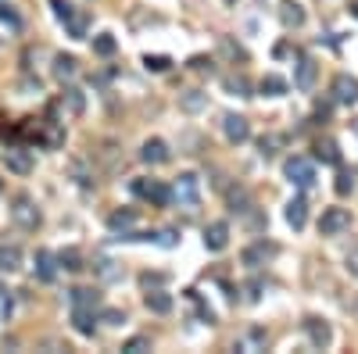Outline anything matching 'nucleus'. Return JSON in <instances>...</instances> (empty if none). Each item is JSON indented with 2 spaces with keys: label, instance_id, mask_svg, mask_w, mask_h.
<instances>
[{
  "label": "nucleus",
  "instance_id": "nucleus-1",
  "mask_svg": "<svg viewBox=\"0 0 358 354\" xmlns=\"http://www.w3.org/2000/svg\"><path fill=\"white\" fill-rule=\"evenodd\" d=\"M133 193H136V197H144V201H151L154 207H168V204L176 201L172 186H165L162 179H136L133 183Z\"/></svg>",
  "mask_w": 358,
  "mask_h": 354
},
{
  "label": "nucleus",
  "instance_id": "nucleus-2",
  "mask_svg": "<svg viewBox=\"0 0 358 354\" xmlns=\"http://www.w3.org/2000/svg\"><path fill=\"white\" fill-rule=\"evenodd\" d=\"M172 193H176V204L186 207V212L201 207V179H197L194 172H183L179 179H176V186H172Z\"/></svg>",
  "mask_w": 358,
  "mask_h": 354
},
{
  "label": "nucleus",
  "instance_id": "nucleus-3",
  "mask_svg": "<svg viewBox=\"0 0 358 354\" xmlns=\"http://www.w3.org/2000/svg\"><path fill=\"white\" fill-rule=\"evenodd\" d=\"M283 175L298 186V190H312L316 186V165L308 157H287L283 165Z\"/></svg>",
  "mask_w": 358,
  "mask_h": 354
},
{
  "label": "nucleus",
  "instance_id": "nucleus-4",
  "mask_svg": "<svg viewBox=\"0 0 358 354\" xmlns=\"http://www.w3.org/2000/svg\"><path fill=\"white\" fill-rule=\"evenodd\" d=\"M11 218H14V225H22V229H36V225H40L36 201L29 197V193H18V197L11 201Z\"/></svg>",
  "mask_w": 358,
  "mask_h": 354
},
{
  "label": "nucleus",
  "instance_id": "nucleus-5",
  "mask_svg": "<svg viewBox=\"0 0 358 354\" xmlns=\"http://www.w3.org/2000/svg\"><path fill=\"white\" fill-rule=\"evenodd\" d=\"M351 229V215L344 212V207H326L322 218H319V233L322 236H340Z\"/></svg>",
  "mask_w": 358,
  "mask_h": 354
},
{
  "label": "nucleus",
  "instance_id": "nucleus-6",
  "mask_svg": "<svg viewBox=\"0 0 358 354\" xmlns=\"http://www.w3.org/2000/svg\"><path fill=\"white\" fill-rule=\"evenodd\" d=\"M316 75H319L316 61L308 58V54H301L298 64H294V86H298L301 93H312V90H316Z\"/></svg>",
  "mask_w": 358,
  "mask_h": 354
},
{
  "label": "nucleus",
  "instance_id": "nucleus-7",
  "mask_svg": "<svg viewBox=\"0 0 358 354\" xmlns=\"http://www.w3.org/2000/svg\"><path fill=\"white\" fill-rule=\"evenodd\" d=\"M168 157H172V151H168V143L158 136L140 147V161H144V165H168Z\"/></svg>",
  "mask_w": 358,
  "mask_h": 354
},
{
  "label": "nucleus",
  "instance_id": "nucleus-8",
  "mask_svg": "<svg viewBox=\"0 0 358 354\" xmlns=\"http://www.w3.org/2000/svg\"><path fill=\"white\" fill-rule=\"evenodd\" d=\"M57 254H51V251H36V257H33V272H36V279L40 283H54L57 279Z\"/></svg>",
  "mask_w": 358,
  "mask_h": 354
},
{
  "label": "nucleus",
  "instance_id": "nucleus-9",
  "mask_svg": "<svg viewBox=\"0 0 358 354\" xmlns=\"http://www.w3.org/2000/svg\"><path fill=\"white\" fill-rule=\"evenodd\" d=\"M222 133L229 143H247L251 140V122H247L244 115H226L222 118Z\"/></svg>",
  "mask_w": 358,
  "mask_h": 354
},
{
  "label": "nucleus",
  "instance_id": "nucleus-10",
  "mask_svg": "<svg viewBox=\"0 0 358 354\" xmlns=\"http://www.w3.org/2000/svg\"><path fill=\"white\" fill-rule=\"evenodd\" d=\"M333 101L337 104H358V79L355 75H344L340 72L333 79Z\"/></svg>",
  "mask_w": 358,
  "mask_h": 354
},
{
  "label": "nucleus",
  "instance_id": "nucleus-11",
  "mask_svg": "<svg viewBox=\"0 0 358 354\" xmlns=\"http://www.w3.org/2000/svg\"><path fill=\"white\" fill-rule=\"evenodd\" d=\"M4 165H8V172H14V175H29V172H33V154L22 151V147H8V151H4Z\"/></svg>",
  "mask_w": 358,
  "mask_h": 354
},
{
  "label": "nucleus",
  "instance_id": "nucleus-12",
  "mask_svg": "<svg viewBox=\"0 0 358 354\" xmlns=\"http://www.w3.org/2000/svg\"><path fill=\"white\" fill-rule=\"evenodd\" d=\"M205 247H208L212 254H219V251L229 247V225H226V222H212V225H208V229H205Z\"/></svg>",
  "mask_w": 358,
  "mask_h": 354
},
{
  "label": "nucleus",
  "instance_id": "nucleus-13",
  "mask_svg": "<svg viewBox=\"0 0 358 354\" xmlns=\"http://www.w3.org/2000/svg\"><path fill=\"white\" fill-rule=\"evenodd\" d=\"M305 333L316 347H330V340H333V329L326 326L322 318H305Z\"/></svg>",
  "mask_w": 358,
  "mask_h": 354
},
{
  "label": "nucleus",
  "instance_id": "nucleus-14",
  "mask_svg": "<svg viewBox=\"0 0 358 354\" xmlns=\"http://www.w3.org/2000/svg\"><path fill=\"white\" fill-rule=\"evenodd\" d=\"M272 254H276V247H272V244H266V240H261V244H251V247H247V251H244L240 257H244V265H247V268H258V265H266Z\"/></svg>",
  "mask_w": 358,
  "mask_h": 354
},
{
  "label": "nucleus",
  "instance_id": "nucleus-15",
  "mask_svg": "<svg viewBox=\"0 0 358 354\" xmlns=\"http://www.w3.org/2000/svg\"><path fill=\"white\" fill-rule=\"evenodd\" d=\"M72 326L79 336H93L97 329V322H93V308H79V304H72Z\"/></svg>",
  "mask_w": 358,
  "mask_h": 354
},
{
  "label": "nucleus",
  "instance_id": "nucleus-16",
  "mask_svg": "<svg viewBox=\"0 0 358 354\" xmlns=\"http://www.w3.org/2000/svg\"><path fill=\"white\" fill-rule=\"evenodd\" d=\"M287 225L290 229H305V222H308V201L305 197H294L290 204H287Z\"/></svg>",
  "mask_w": 358,
  "mask_h": 354
},
{
  "label": "nucleus",
  "instance_id": "nucleus-17",
  "mask_svg": "<svg viewBox=\"0 0 358 354\" xmlns=\"http://www.w3.org/2000/svg\"><path fill=\"white\" fill-rule=\"evenodd\" d=\"M22 268V251L14 244H0V272H18Z\"/></svg>",
  "mask_w": 358,
  "mask_h": 354
},
{
  "label": "nucleus",
  "instance_id": "nucleus-18",
  "mask_svg": "<svg viewBox=\"0 0 358 354\" xmlns=\"http://www.w3.org/2000/svg\"><path fill=\"white\" fill-rule=\"evenodd\" d=\"M54 75L61 79V83H65V79H75L79 75V61H75L72 54H57L54 58Z\"/></svg>",
  "mask_w": 358,
  "mask_h": 354
},
{
  "label": "nucleus",
  "instance_id": "nucleus-19",
  "mask_svg": "<svg viewBox=\"0 0 358 354\" xmlns=\"http://www.w3.org/2000/svg\"><path fill=\"white\" fill-rule=\"evenodd\" d=\"M316 157L322 161V165H340V151H337V140H319L316 143Z\"/></svg>",
  "mask_w": 358,
  "mask_h": 354
},
{
  "label": "nucleus",
  "instance_id": "nucleus-20",
  "mask_svg": "<svg viewBox=\"0 0 358 354\" xmlns=\"http://www.w3.org/2000/svg\"><path fill=\"white\" fill-rule=\"evenodd\" d=\"M147 308L154 315H168V312H172V294H165V290H151V294H147Z\"/></svg>",
  "mask_w": 358,
  "mask_h": 354
},
{
  "label": "nucleus",
  "instance_id": "nucleus-21",
  "mask_svg": "<svg viewBox=\"0 0 358 354\" xmlns=\"http://www.w3.org/2000/svg\"><path fill=\"white\" fill-rule=\"evenodd\" d=\"M133 225H136V212H115V215H107V229H112V233L126 236Z\"/></svg>",
  "mask_w": 358,
  "mask_h": 354
},
{
  "label": "nucleus",
  "instance_id": "nucleus-22",
  "mask_svg": "<svg viewBox=\"0 0 358 354\" xmlns=\"http://www.w3.org/2000/svg\"><path fill=\"white\" fill-rule=\"evenodd\" d=\"M279 18H283V25H287V29H298V25H305V11H301V4L287 0L283 11H279Z\"/></svg>",
  "mask_w": 358,
  "mask_h": 354
},
{
  "label": "nucleus",
  "instance_id": "nucleus-23",
  "mask_svg": "<svg viewBox=\"0 0 358 354\" xmlns=\"http://www.w3.org/2000/svg\"><path fill=\"white\" fill-rule=\"evenodd\" d=\"M57 265L65 268V272H83V268H86V265H83V254L75 251V247H65V251H61V254H57Z\"/></svg>",
  "mask_w": 358,
  "mask_h": 354
},
{
  "label": "nucleus",
  "instance_id": "nucleus-24",
  "mask_svg": "<svg viewBox=\"0 0 358 354\" xmlns=\"http://www.w3.org/2000/svg\"><path fill=\"white\" fill-rule=\"evenodd\" d=\"M51 11H54V18H57L61 25H68V22L75 18V14H79L72 0H51Z\"/></svg>",
  "mask_w": 358,
  "mask_h": 354
},
{
  "label": "nucleus",
  "instance_id": "nucleus-25",
  "mask_svg": "<svg viewBox=\"0 0 358 354\" xmlns=\"http://www.w3.org/2000/svg\"><path fill=\"white\" fill-rule=\"evenodd\" d=\"M118 51V43L112 32H101V36H93V54H101V58H112Z\"/></svg>",
  "mask_w": 358,
  "mask_h": 354
},
{
  "label": "nucleus",
  "instance_id": "nucleus-26",
  "mask_svg": "<svg viewBox=\"0 0 358 354\" xmlns=\"http://www.w3.org/2000/svg\"><path fill=\"white\" fill-rule=\"evenodd\" d=\"M258 90L266 93V97H283L287 93V79H279V75H266L258 83Z\"/></svg>",
  "mask_w": 358,
  "mask_h": 354
},
{
  "label": "nucleus",
  "instance_id": "nucleus-27",
  "mask_svg": "<svg viewBox=\"0 0 358 354\" xmlns=\"http://www.w3.org/2000/svg\"><path fill=\"white\" fill-rule=\"evenodd\" d=\"M93 268H97V276H101L104 283H115V279L122 276V268H118V265L112 262V257H101V262L93 265Z\"/></svg>",
  "mask_w": 358,
  "mask_h": 354
},
{
  "label": "nucleus",
  "instance_id": "nucleus-28",
  "mask_svg": "<svg viewBox=\"0 0 358 354\" xmlns=\"http://www.w3.org/2000/svg\"><path fill=\"white\" fill-rule=\"evenodd\" d=\"M65 104H68L72 115H83V111H86V97H83V90L68 86V90H65Z\"/></svg>",
  "mask_w": 358,
  "mask_h": 354
},
{
  "label": "nucleus",
  "instance_id": "nucleus-29",
  "mask_svg": "<svg viewBox=\"0 0 358 354\" xmlns=\"http://www.w3.org/2000/svg\"><path fill=\"white\" fill-rule=\"evenodd\" d=\"M68 297H72V304H79V308H93V304H97V294H93V290H86V286L68 290Z\"/></svg>",
  "mask_w": 358,
  "mask_h": 354
},
{
  "label": "nucleus",
  "instance_id": "nucleus-30",
  "mask_svg": "<svg viewBox=\"0 0 358 354\" xmlns=\"http://www.w3.org/2000/svg\"><path fill=\"white\" fill-rule=\"evenodd\" d=\"M65 29H68V36H72V40H86V29H90V18H86V14L79 11V14H75V18H72V22H68Z\"/></svg>",
  "mask_w": 358,
  "mask_h": 354
},
{
  "label": "nucleus",
  "instance_id": "nucleus-31",
  "mask_svg": "<svg viewBox=\"0 0 358 354\" xmlns=\"http://www.w3.org/2000/svg\"><path fill=\"white\" fill-rule=\"evenodd\" d=\"M0 22L11 25V29H22V18H18V11H14L8 0H0Z\"/></svg>",
  "mask_w": 358,
  "mask_h": 354
},
{
  "label": "nucleus",
  "instance_id": "nucleus-32",
  "mask_svg": "<svg viewBox=\"0 0 358 354\" xmlns=\"http://www.w3.org/2000/svg\"><path fill=\"white\" fill-rule=\"evenodd\" d=\"M226 90L237 93V97H251V86H247L244 75H229V79H226Z\"/></svg>",
  "mask_w": 358,
  "mask_h": 354
},
{
  "label": "nucleus",
  "instance_id": "nucleus-33",
  "mask_svg": "<svg viewBox=\"0 0 358 354\" xmlns=\"http://www.w3.org/2000/svg\"><path fill=\"white\" fill-rule=\"evenodd\" d=\"M144 64H147V72H168V64H172V61H168L165 54H147Z\"/></svg>",
  "mask_w": 358,
  "mask_h": 354
},
{
  "label": "nucleus",
  "instance_id": "nucleus-34",
  "mask_svg": "<svg viewBox=\"0 0 358 354\" xmlns=\"http://www.w3.org/2000/svg\"><path fill=\"white\" fill-rule=\"evenodd\" d=\"M122 351H126V354H144V351H151V340H147V336H133V340L122 344Z\"/></svg>",
  "mask_w": 358,
  "mask_h": 354
},
{
  "label": "nucleus",
  "instance_id": "nucleus-35",
  "mask_svg": "<svg viewBox=\"0 0 358 354\" xmlns=\"http://www.w3.org/2000/svg\"><path fill=\"white\" fill-rule=\"evenodd\" d=\"M261 157H272L276 154V147H283V136H261Z\"/></svg>",
  "mask_w": 358,
  "mask_h": 354
},
{
  "label": "nucleus",
  "instance_id": "nucleus-36",
  "mask_svg": "<svg viewBox=\"0 0 358 354\" xmlns=\"http://www.w3.org/2000/svg\"><path fill=\"white\" fill-rule=\"evenodd\" d=\"M11 312H14V297H11V290L0 286V318H11Z\"/></svg>",
  "mask_w": 358,
  "mask_h": 354
},
{
  "label": "nucleus",
  "instance_id": "nucleus-37",
  "mask_svg": "<svg viewBox=\"0 0 358 354\" xmlns=\"http://www.w3.org/2000/svg\"><path fill=\"white\" fill-rule=\"evenodd\" d=\"M183 108H186V111H201V108H205V93L190 90V93L183 97Z\"/></svg>",
  "mask_w": 358,
  "mask_h": 354
},
{
  "label": "nucleus",
  "instance_id": "nucleus-38",
  "mask_svg": "<svg viewBox=\"0 0 358 354\" xmlns=\"http://www.w3.org/2000/svg\"><path fill=\"white\" fill-rule=\"evenodd\" d=\"M351 186H355V172H340V175H337V193L344 197Z\"/></svg>",
  "mask_w": 358,
  "mask_h": 354
},
{
  "label": "nucleus",
  "instance_id": "nucleus-39",
  "mask_svg": "<svg viewBox=\"0 0 358 354\" xmlns=\"http://www.w3.org/2000/svg\"><path fill=\"white\" fill-rule=\"evenodd\" d=\"M101 318L107 322V326H118V322H126V315H122L118 308H107V312H101Z\"/></svg>",
  "mask_w": 358,
  "mask_h": 354
},
{
  "label": "nucleus",
  "instance_id": "nucleus-40",
  "mask_svg": "<svg viewBox=\"0 0 358 354\" xmlns=\"http://www.w3.org/2000/svg\"><path fill=\"white\" fill-rule=\"evenodd\" d=\"M247 201H251V197H247V193H244V190H240V193H233V197H229V204H233V212H247V207H244Z\"/></svg>",
  "mask_w": 358,
  "mask_h": 354
},
{
  "label": "nucleus",
  "instance_id": "nucleus-41",
  "mask_svg": "<svg viewBox=\"0 0 358 354\" xmlns=\"http://www.w3.org/2000/svg\"><path fill=\"white\" fill-rule=\"evenodd\" d=\"M158 244H162V247H176V233H172V229L158 233Z\"/></svg>",
  "mask_w": 358,
  "mask_h": 354
},
{
  "label": "nucleus",
  "instance_id": "nucleus-42",
  "mask_svg": "<svg viewBox=\"0 0 358 354\" xmlns=\"http://www.w3.org/2000/svg\"><path fill=\"white\" fill-rule=\"evenodd\" d=\"M348 268H351L355 276H358V251H351V254H348Z\"/></svg>",
  "mask_w": 358,
  "mask_h": 354
},
{
  "label": "nucleus",
  "instance_id": "nucleus-43",
  "mask_svg": "<svg viewBox=\"0 0 358 354\" xmlns=\"http://www.w3.org/2000/svg\"><path fill=\"white\" fill-rule=\"evenodd\" d=\"M226 4H229V8H237V0H226Z\"/></svg>",
  "mask_w": 358,
  "mask_h": 354
},
{
  "label": "nucleus",
  "instance_id": "nucleus-44",
  "mask_svg": "<svg viewBox=\"0 0 358 354\" xmlns=\"http://www.w3.org/2000/svg\"><path fill=\"white\" fill-rule=\"evenodd\" d=\"M355 11H358V0H355Z\"/></svg>",
  "mask_w": 358,
  "mask_h": 354
}]
</instances>
